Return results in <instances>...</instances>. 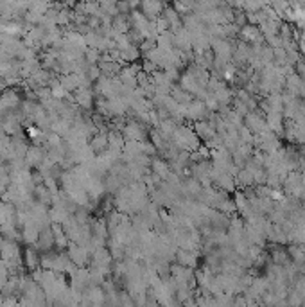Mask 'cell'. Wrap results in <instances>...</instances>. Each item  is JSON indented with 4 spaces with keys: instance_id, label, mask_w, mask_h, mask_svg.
<instances>
[{
    "instance_id": "obj_13",
    "label": "cell",
    "mask_w": 305,
    "mask_h": 307,
    "mask_svg": "<svg viewBox=\"0 0 305 307\" xmlns=\"http://www.w3.org/2000/svg\"><path fill=\"white\" fill-rule=\"evenodd\" d=\"M171 97L174 99V101H178L179 105H189L190 101L194 99V95L190 94V92H187L185 88L181 87V85H176V83H172V87H171Z\"/></svg>"
},
{
    "instance_id": "obj_16",
    "label": "cell",
    "mask_w": 305,
    "mask_h": 307,
    "mask_svg": "<svg viewBox=\"0 0 305 307\" xmlns=\"http://www.w3.org/2000/svg\"><path fill=\"white\" fill-rule=\"evenodd\" d=\"M142 56L138 45H129L126 49H120V62L124 63H135L138 62V58Z\"/></svg>"
},
{
    "instance_id": "obj_10",
    "label": "cell",
    "mask_w": 305,
    "mask_h": 307,
    "mask_svg": "<svg viewBox=\"0 0 305 307\" xmlns=\"http://www.w3.org/2000/svg\"><path fill=\"white\" fill-rule=\"evenodd\" d=\"M22 257H24V264L29 268V270H36L39 266V252L34 244H27V248L22 252Z\"/></svg>"
},
{
    "instance_id": "obj_6",
    "label": "cell",
    "mask_w": 305,
    "mask_h": 307,
    "mask_svg": "<svg viewBox=\"0 0 305 307\" xmlns=\"http://www.w3.org/2000/svg\"><path fill=\"white\" fill-rule=\"evenodd\" d=\"M174 260L178 264H181V266H187V268H192V270H196L197 262H199V252H196V250L178 248V250H176V259Z\"/></svg>"
},
{
    "instance_id": "obj_11",
    "label": "cell",
    "mask_w": 305,
    "mask_h": 307,
    "mask_svg": "<svg viewBox=\"0 0 305 307\" xmlns=\"http://www.w3.org/2000/svg\"><path fill=\"white\" fill-rule=\"evenodd\" d=\"M90 148L93 149V153L95 155H100V153H104L108 149V133H104V131H97L95 135H92V138L88 140Z\"/></svg>"
},
{
    "instance_id": "obj_9",
    "label": "cell",
    "mask_w": 305,
    "mask_h": 307,
    "mask_svg": "<svg viewBox=\"0 0 305 307\" xmlns=\"http://www.w3.org/2000/svg\"><path fill=\"white\" fill-rule=\"evenodd\" d=\"M36 248L42 250V252H49V250L54 248V234H52V228L49 227H43L39 230V235H38V241H36Z\"/></svg>"
},
{
    "instance_id": "obj_12",
    "label": "cell",
    "mask_w": 305,
    "mask_h": 307,
    "mask_svg": "<svg viewBox=\"0 0 305 307\" xmlns=\"http://www.w3.org/2000/svg\"><path fill=\"white\" fill-rule=\"evenodd\" d=\"M151 171H153L154 174H158L161 180H165L167 174L171 173V166H169L167 160L161 158V156H153V160H151Z\"/></svg>"
},
{
    "instance_id": "obj_4",
    "label": "cell",
    "mask_w": 305,
    "mask_h": 307,
    "mask_svg": "<svg viewBox=\"0 0 305 307\" xmlns=\"http://www.w3.org/2000/svg\"><path fill=\"white\" fill-rule=\"evenodd\" d=\"M301 187H303V173H301V171H289V174L286 176L282 185L286 196H294V198H298Z\"/></svg>"
},
{
    "instance_id": "obj_1",
    "label": "cell",
    "mask_w": 305,
    "mask_h": 307,
    "mask_svg": "<svg viewBox=\"0 0 305 307\" xmlns=\"http://www.w3.org/2000/svg\"><path fill=\"white\" fill-rule=\"evenodd\" d=\"M244 128H248L253 135H258L262 133V131L269 130L268 122H266V113L262 112L260 108L250 110V112L244 115Z\"/></svg>"
},
{
    "instance_id": "obj_7",
    "label": "cell",
    "mask_w": 305,
    "mask_h": 307,
    "mask_svg": "<svg viewBox=\"0 0 305 307\" xmlns=\"http://www.w3.org/2000/svg\"><path fill=\"white\" fill-rule=\"evenodd\" d=\"M192 128H194V131H196V135H197V137H199L203 142H208V140H210V138H214L215 135H217V131H215L214 122H212L210 119L196 120Z\"/></svg>"
},
{
    "instance_id": "obj_8",
    "label": "cell",
    "mask_w": 305,
    "mask_h": 307,
    "mask_svg": "<svg viewBox=\"0 0 305 307\" xmlns=\"http://www.w3.org/2000/svg\"><path fill=\"white\" fill-rule=\"evenodd\" d=\"M45 158H47V149H43L42 146L34 144L25 153V163H27L29 167H34V169H38V167L45 162Z\"/></svg>"
},
{
    "instance_id": "obj_14",
    "label": "cell",
    "mask_w": 305,
    "mask_h": 307,
    "mask_svg": "<svg viewBox=\"0 0 305 307\" xmlns=\"http://www.w3.org/2000/svg\"><path fill=\"white\" fill-rule=\"evenodd\" d=\"M235 185L237 187H240L244 191V189H251L255 187V180H253V174L250 173V171L244 167V169H239L235 174Z\"/></svg>"
},
{
    "instance_id": "obj_15",
    "label": "cell",
    "mask_w": 305,
    "mask_h": 307,
    "mask_svg": "<svg viewBox=\"0 0 305 307\" xmlns=\"http://www.w3.org/2000/svg\"><path fill=\"white\" fill-rule=\"evenodd\" d=\"M287 253H289L291 260L296 264L298 268L305 262V252H303V244H298V242H291L289 248H287Z\"/></svg>"
},
{
    "instance_id": "obj_2",
    "label": "cell",
    "mask_w": 305,
    "mask_h": 307,
    "mask_svg": "<svg viewBox=\"0 0 305 307\" xmlns=\"http://www.w3.org/2000/svg\"><path fill=\"white\" fill-rule=\"evenodd\" d=\"M210 180H212V185L221 191H233L235 189V178H233L232 173L228 171H222V169H217V167H212V173H210Z\"/></svg>"
},
{
    "instance_id": "obj_17",
    "label": "cell",
    "mask_w": 305,
    "mask_h": 307,
    "mask_svg": "<svg viewBox=\"0 0 305 307\" xmlns=\"http://www.w3.org/2000/svg\"><path fill=\"white\" fill-rule=\"evenodd\" d=\"M111 29H113L115 33H128L129 31V16L122 15V13L115 15L113 18H111Z\"/></svg>"
},
{
    "instance_id": "obj_5",
    "label": "cell",
    "mask_w": 305,
    "mask_h": 307,
    "mask_svg": "<svg viewBox=\"0 0 305 307\" xmlns=\"http://www.w3.org/2000/svg\"><path fill=\"white\" fill-rule=\"evenodd\" d=\"M67 255L70 257V260L75 264V266H86L90 262V252L86 250V246L79 244V242H74L70 241L68 244V250H67Z\"/></svg>"
},
{
    "instance_id": "obj_3",
    "label": "cell",
    "mask_w": 305,
    "mask_h": 307,
    "mask_svg": "<svg viewBox=\"0 0 305 307\" xmlns=\"http://www.w3.org/2000/svg\"><path fill=\"white\" fill-rule=\"evenodd\" d=\"M210 110L207 108V105H205L203 99H196L194 97L192 101L189 103V105H185V117L187 120H203V119H208V115H210Z\"/></svg>"
}]
</instances>
